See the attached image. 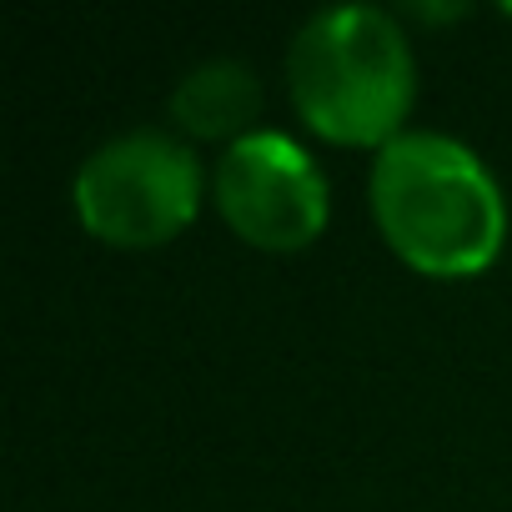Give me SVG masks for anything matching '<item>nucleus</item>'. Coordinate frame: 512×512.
Listing matches in <instances>:
<instances>
[{
	"label": "nucleus",
	"mask_w": 512,
	"mask_h": 512,
	"mask_svg": "<svg viewBox=\"0 0 512 512\" xmlns=\"http://www.w3.org/2000/svg\"><path fill=\"white\" fill-rule=\"evenodd\" d=\"M256 116H262V81H256V71L246 61H231V56L191 66L171 91V121L196 141L231 146L256 131L251 126Z\"/></svg>",
	"instance_id": "nucleus-5"
},
{
	"label": "nucleus",
	"mask_w": 512,
	"mask_h": 512,
	"mask_svg": "<svg viewBox=\"0 0 512 512\" xmlns=\"http://www.w3.org/2000/svg\"><path fill=\"white\" fill-rule=\"evenodd\" d=\"M372 216L387 246L427 277H472L497 262L507 206L472 146L442 131H402L372 161Z\"/></svg>",
	"instance_id": "nucleus-1"
},
{
	"label": "nucleus",
	"mask_w": 512,
	"mask_h": 512,
	"mask_svg": "<svg viewBox=\"0 0 512 512\" xmlns=\"http://www.w3.org/2000/svg\"><path fill=\"white\" fill-rule=\"evenodd\" d=\"M71 201L96 241L126 251L161 246L186 231L201 206V161L181 136L141 126L111 136L81 161Z\"/></svg>",
	"instance_id": "nucleus-3"
},
{
	"label": "nucleus",
	"mask_w": 512,
	"mask_h": 512,
	"mask_svg": "<svg viewBox=\"0 0 512 512\" xmlns=\"http://www.w3.org/2000/svg\"><path fill=\"white\" fill-rule=\"evenodd\" d=\"M297 116L337 146H387L417 96V61L397 16L377 6H332L302 21L287 51Z\"/></svg>",
	"instance_id": "nucleus-2"
},
{
	"label": "nucleus",
	"mask_w": 512,
	"mask_h": 512,
	"mask_svg": "<svg viewBox=\"0 0 512 512\" xmlns=\"http://www.w3.org/2000/svg\"><path fill=\"white\" fill-rule=\"evenodd\" d=\"M216 206L226 226L262 251H302L327 226V176L282 131H251L216 161Z\"/></svg>",
	"instance_id": "nucleus-4"
}]
</instances>
